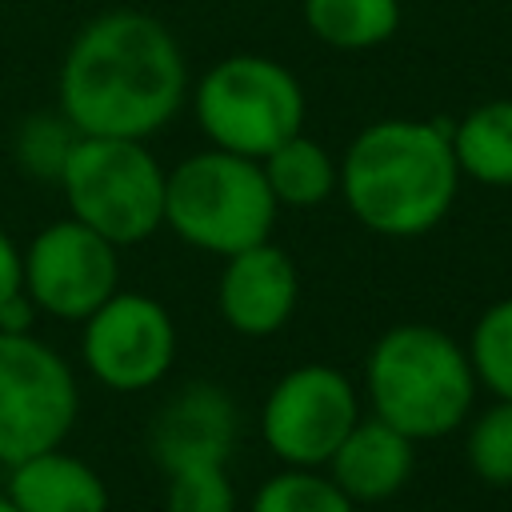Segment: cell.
Wrapping results in <instances>:
<instances>
[{
  "instance_id": "obj_1",
  "label": "cell",
  "mask_w": 512,
  "mask_h": 512,
  "mask_svg": "<svg viewBox=\"0 0 512 512\" xmlns=\"http://www.w3.org/2000/svg\"><path fill=\"white\" fill-rule=\"evenodd\" d=\"M188 88V60L172 28L140 8H108L68 40L56 108L80 136L148 140L176 120Z\"/></svg>"
},
{
  "instance_id": "obj_2",
  "label": "cell",
  "mask_w": 512,
  "mask_h": 512,
  "mask_svg": "<svg viewBox=\"0 0 512 512\" xmlns=\"http://www.w3.org/2000/svg\"><path fill=\"white\" fill-rule=\"evenodd\" d=\"M460 180L448 120L384 116L348 140L336 192L368 232L412 240L452 212Z\"/></svg>"
},
{
  "instance_id": "obj_3",
  "label": "cell",
  "mask_w": 512,
  "mask_h": 512,
  "mask_svg": "<svg viewBox=\"0 0 512 512\" xmlns=\"http://www.w3.org/2000/svg\"><path fill=\"white\" fill-rule=\"evenodd\" d=\"M476 376L464 344L436 324H392L364 360V404L412 444L444 440L476 408Z\"/></svg>"
},
{
  "instance_id": "obj_4",
  "label": "cell",
  "mask_w": 512,
  "mask_h": 512,
  "mask_svg": "<svg viewBox=\"0 0 512 512\" xmlns=\"http://www.w3.org/2000/svg\"><path fill=\"white\" fill-rule=\"evenodd\" d=\"M280 204L260 172V160L200 148L168 168L164 184V228L196 252L236 256L252 244L272 240Z\"/></svg>"
},
{
  "instance_id": "obj_5",
  "label": "cell",
  "mask_w": 512,
  "mask_h": 512,
  "mask_svg": "<svg viewBox=\"0 0 512 512\" xmlns=\"http://www.w3.org/2000/svg\"><path fill=\"white\" fill-rule=\"evenodd\" d=\"M188 104L196 128L212 148L264 160L276 144L304 132L308 96L296 72L260 52H236L216 60L192 80Z\"/></svg>"
},
{
  "instance_id": "obj_6",
  "label": "cell",
  "mask_w": 512,
  "mask_h": 512,
  "mask_svg": "<svg viewBox=\"0 0 512 512\" xmlns=\"http://www.w3.org/2000/svg\"><path fill=\"white\" fill-rule=\"evenodd\" d=\"M56 184L64 192L68 216L116 248L144 244L164 228L168 168L144 140L80 136Z\"/></svg>"
},
{
  "instance_id": "obj_7",
  "label": "cell",
  "mask_w": 512,
  "mask_h": 512,
  "mask_svg": "<svg viewBox=\"0 0 512 512\" xmlns=\"http://www.w3.org/2000/svg\"><path fill=\"white\" fill-rule=\"evenodd\" d=\"M80 420L72 364L36 332H0V464L60 448Z\"/></svg>"
},
{
  "instance_id": "obj_8",
  "label": "cell",
  "mask_w": 512,
  "mask_h": 512,
  "mask_svg": "<svg viewBox=\"0 0 512 512\" xmlns=\"http://www.w3.org/2000/svg\"><path fill=\"white\" fill-rule=\"evenodd\" d=\"M364 416L360 388L332 364L288 368L260 404V440L284 468H324Z\"/></svg>"
},
{
  "instance_id": "obj_9",
  "label": "cell",
  "mask_w": 512,
  "mask_h": 512,
  "mask_svg": "<svg viewBox=\"0 0 512 512\" xmlns=\"http://www.w3.org/2000/svg\"><path fill=\"white\" fill-rule=\"evenodd\" d=\"M80 324V360L96 384L112 392H148L168 380L180 336L172 312L156 296L120 288Z\"/></svg>"
},
{
  "instance_id": "obj_10",
  "label": "cell",
  "mask_w": 512,
  "mask_h": 512,
  "mask_svg": "<svg viewBox=\"0 0 512 512\" xmlns=\"http://www.w3.org/2000/svg\"><path fill=\"white\" fill-rule=\"evenodd\" d=\"M20 260L24 296L52 320L80 324L120 292V248L72 216L44 224L20 248Z\"/></svg>"
},
{
  "instance_id": "obj_11",
  "label": "cell",
  "mask_w": 512,
  "mask_h": 512,
  "mask_svg": "<svg viewBox=\"0 0 512 512\" xmlns=\"http://www.w3.org/2000/svg\"><path fill=\"white\" fill-rule=\"evenodd\" d=\"M240 432V412L228 388L216 380H188L180 384L160 412L152 416V460L160 472L200 468V464H228Z\"/></svg>"
},
{
  "instance_id": "obj_12",
  "label": "cell",
  "mask_w": 512,
  "mask_h": 512,
  "mask_svg": "<svg viewBox=\"0 0 512 512\" xmlns=\"http://www.w3.org/2000/svg\"><path fill=\"white\" fill-rule=\"evenodd\" d=\"M296 304H300L296 260L272 240L252 244L224 260V272L216 280V308L232 332L272 336L292 320Z\"/></svg>"
},
{
  "instance_id": "obj_13",
  "label": "cell",
  "mask_w": 512,
  "mask_h": 512,
  "mask_svg": "<svg viewBox=\"0 0 512 512\" xmlns=\"http://www.w3.org/2000/svg\"><path fill=\"white\" fill-rule=\"evenodd\" d=\"M412 468H416V444L372 412H364L352 424V432L324 464V472L356 508L388 504L392 496H400V488L412 480Z\"/></svg>"
},
{
  "instance_id": "obj_14",
  "label": "cell",
  "mask_w": 512,
  "mask_h": 512,
  "mask_svg": "<svg viewBox=\"0 0 512 512\" xmlns=\"http://www.w3.org/2000/svg\"><path fill=\"white\" fill-rule=\"evenodd\" d=\"M16 512H108L112 492L104 476L76 452L48 448L8 468L4 484Z\"/></svg>"
},
{
  "instance_id": "obj_15",
  "label": "cell",
  "mask_w": 512,
  "mask_h": 512,
  "mask_svg": "<svg viewBox=\"0 0 512 512\" xmlns=\"http://www.w3.org/2000/svg\"><path fill=\"white\" fill-rule=\"evenodd\" d=\"M448 132L464 180L480 188H512V92L468 108Z\"/></svg>"
},
{
  "instance_id": "obj_16",
  "label": "cell",
  "mask_w": 512,
  "mask_h": 512,
  "mask_svg": "<svg viewBox=\"0 0 512 512\" xmlns=\"http://www.w3.org/2000/svg\"><path fill=\"white\" fill-rule=\"evenodd\" d=\"M260 172L280 208H316L340 184V160L308 132H296L276 144L260 160Z\"/></svg>"
},
{
  "instance_id": "obj_17",
  "label": "cell",
  "mask_w": 512,
  "mask_h": 512,
  "mask_svg": "<svg viewBox=\"0 0 512 512\" xmlns=\"http://www.w3.org/2000/svg\"><path fill=\"white\" fill-rule=\"evenodd\" d=\"M404 0H304L308 32L336 52H368L396 36Z\"/></svg>"
},
{
  "instance_id": "obj_18",
  "label": "cell",
  "mask_w": 512,
  "mask_h": 512,
  "mask_svg": "<svg viewBox=\"0 0 512 512\" xmlns=\"http://www.w3.org/2000/svg\"><path fill=\"white\" fill-rule=\"evenodd\" d=\"M464 352L476 384L492 392V400H512V296L492 300L476 316Z\"/></svg>"
},
{
  "instance_id": "obj_19",
  "label": "cell",
  "mask_w": 512,
  "mask_h": 512,
  "mask_svg": "<svg viewBox=\"0 0 512 512\" xmlns=\"http://www.w3.org/2000/svg\"><path fill=\"white\" fill-rule=\"evenodd\" d=\"M248 512H360L324 468H280L248 500Z\"/></svg>"
},
{
  "instance_id": "obj_20",
  "label": "cell",
  "mask_w": 512,
  "mask_h": 512,
  "mask_svg": "<svg viewBox=\"0 0 512 512\" xmlns=\"http://www.w3.org/2000/svg\"><path fill=\"white\" fill-rule=\"evenodd\" d=\"M464 460L476 480L512 488V400H492L464 420Z\"/></svg>"
},
{
  "instance_id": "obj_21",
  "label": "cell",
  "mask_w": 512,
  "mask_h": 512,
  "mask_svg": "<svg viewBox=\"0 0 512 512\" xmlns=\"http://www.w3.org/2000/svg\"><path fill=\"white\" fill-rule=\"evenodd\" d=\"M80 132L76 124L56 108V112H32L28 120H20L16 136H12V156L16 164L32 176V180H60L72 148H76Z\"/></svg>"
},
{
  "instance_id": "obj_22",
  "label": "cell",
  "mask_w": 512,
  "mask_h": 512,
  "mask_svg": "<svg viewBox=\"0 0 512 512\" xmlns=\"http://www.w3.org/2000/svg\"><path fill=\"white\" fill-rule=\"evenodd\" d=\"M164 512H240L228 464H200L164 476Z\"/></svg>"
},
{
  "instance_id": "obj_23",
  "label": "cell",
  "mask_w": 512,
  "mask_h": 512,
  "mask_svg": "<svg viewBox=\"0 0 512 512\" xmlns=\"http://www.w3.org/2000/svg\"><path fill=\"white\" fill-rule=\"evenodd\" d=\"M16 292H24V260H20L16 240L0 228V304L12 300Z\"/></svg>"
},
{
  "instance_id": "obj_24",
  "label": "cell",
  "mask_w": 512,
  "mask_h": 512,
  "mask_svg": "<svg viewBox=\"0 0 512 512\" xmlns=\"http://www.w3.org/2000/svg\"><path fill=\"white\" fill-rule=\"evenodd\" d=\"M36 304L24 296V292H16L12 300H4L0 304V332H36Z\"/></svg>"
},
{
  "instance_id": "obj_25",
  "label": "cell",
  "mask_w": 512,
  "mask_h": 512,
  "mask_svg": "<svg viewBox=\"0 0 512 512\" xmlns=\"http://www.w3.org/2000/svg\"><path fill=\"white\" fill-rule=\"evenodd\" d=\"M0 512H16V504L8 500V492H4V488H0Z\"/></svg>"
},
{
  "instance_id": "obj_26",
  "label": "cell",
  "mask_w": 512,
  "mask_h": 512,
  "mask_svg": "<svg viewBox=\"0 0 512 512\" xmlns=\"http://www.w3.org/2000/svg\"><path fill=\"white\" fill-rule=\"evenodd\" d=\"M508 84H512V68H508Z\"/></svg>"
},
{
  "instance_id": "obj_27",
  "label": "cell",
  "mask_w": 512,
  "mask_h": 512,
  "mask_svg": "<svg viewBox=\"0 0 512 512\" xmlns=\"http://www.w3.org/2000/svg\"><path fill=\"white\" fill-rule=\"evenodd\" d=\"M404 4H408V0H404Z\"/></svg>"
}]
</instances>
